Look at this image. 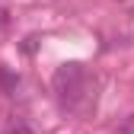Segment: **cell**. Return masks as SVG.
<instances>
[{
  "mask_svg": "<svg viewBox=\"0 0 134 134\" xmlns=\"http://www.w3.org/2000/svg\"><path fill=\"white\" fill-rule=\"evenodd\" d=\"M51 83H54L58 99H61L67 109H83L80 99L90 96V77H86V70H83L80 64H64V67H58Z\"/></svg>",
  "mask_w": 134,
  "mask_h": 134,
  "instance_id": "cell-1",
  "label": "cell"
},
{
  "mask_svg": "<svg viewBox=\"0 0 134 134\" xmlns=\"http://www.w3.org/2000/svg\"><path fill=\"white\" fill-rule=\"evenodd\" d=\"M13 134H35V131L26 128V125H16V128H13Z\"/></svg>",
  "mask_w": 134,
  "mask_h": 134,
  "instance_id": "cell-2",
  "label": "cell"
},
{
  "mask_svg": "<svg viewBox=\"0 0 134 134\" xmlns=\"http://www.w3.org/2000/svg\"><path fill=\"white\" fill-rule=\"evenodd\" d=\"M131 134H134V131H131Z\"/></svg>",
  "mask_w": 134,
  "mask_h": 134,
  "instance_id": "cell-3",
  "label": "cell"
}]
</instances>
